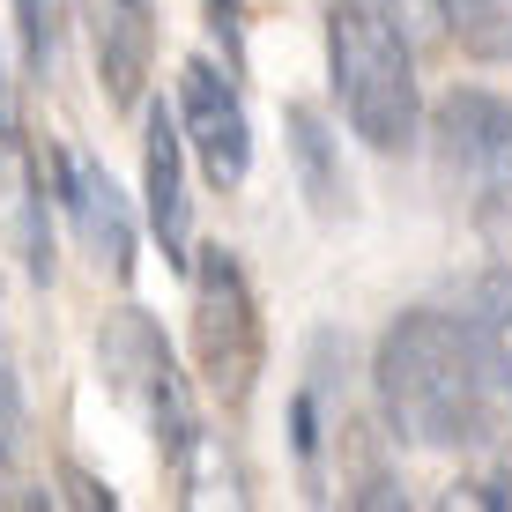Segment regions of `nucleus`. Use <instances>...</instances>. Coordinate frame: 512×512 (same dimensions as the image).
Instances as JSON below:
<instances>
[{"instance_id":"obj_11","label":"nucleus","mask_w":512,"mask_h":512,"mask_svg":"<svg viewBox=\"0 0 512 512\" xmlns=\"http://www.w3.org/2000/svg\"><path fill=\"white\" fill-rule=\"evenodd\" d=\"M446 30L483 60H512V0H438Z\"/></svg>"},{"instance_id":"obj_10","label":"nucleus","mask_w":512,"mask_h":512,"mask_svg":"<svg viewBox=\"0 0 512 512\" xmlns=\"http://www.w3.org/2000/svg\"><path fill=\"white\" fill-rule=\"evenodd\" d=\"M141 60H149V30H141V8L119 0V15L97 30V67H104V90L127 104L141 90Z\"/></svg>"},{"instance_id":"obj_7","label":"nucleus","mask_w":512,"mask_h":512,"mask_svg":"<svg viewBox=\"0 0 512 512\" xmlns=\"http://www.w3.org/2000/svg\"><path fill=\"white\" fill-rule=\"evenodd\" d=\"M60 201H67V216L82 223V238H90L97 268L134 275V216H127V193L104 179L90 156H75V149L60 156Z\"/></svg>"},{"instance_id":"obj_5","label":"nucleus","mask_w":512,"mask_h":512,"mask_svg":"<svg viewBox=\"0 0 512 512\" xmlns=\"http://www.w3.org/2000/svg\"><path fill=\"white\" fill-rule=\"evenodd\" d=\"M179 119H186V149L201 164L208 186H238L253 171V127H245V104L238 90L216 75L208 60L179 67Z\"/></svg>"},{"instance_id":"obj_13","label":"nucleus","mask_w":512,"mask_h":512,"mask_svg":"<svg viewBox=\"0 0 512 512\" xmlns=\"http://www.w3.org/2000/svg\"><path fill=\"white\" fill-rule=\"evenodd\" d=\"M23 386H15V364H8V342H0V453H23Z\"/></svg>"},{"instance_id":"obj_4","label":"nucleus","mask_w":512,"mask_h":512,"mask_svg":"<svg viewBox=\"0 0 512 512\" xmlns=\"http://www.w3.org/2000/svg\"><path fill=\"white\" fill-rule=\"evenodd\" d=\"M193 357L231 409L260 379V305L245 290V268L223 245H201V260H193Z\"/></svg>"},{"instance_id":"obj_8","label":"nucleus","mask_w":512,"mask_h":512,"mask_svg":"<svg viewBox=\"0 0 512 512\" xmlns=\"http://www.w3.org/2000/svg\"><path fill=\"white\" fill-rule=\"evenodd\" d=\"M282 119H290V156H297V179H305L312 208H320V216H334V208L349 201V179H342V164H334V141H327V127H320V112L290 104Z\"/></svg>"},{"instance_id":"obj_6","label":"nucleus","mask_w":512,"mask_h":512,"mask_svg":"<svg viewBox=\"0 0 512 512\" xmlns=\"http://www.w3.org/2000/svg\"><path fill=\"white\" fill-rule=\"evenodd\" d=\"M141 179H149V231L164 238V260L171 268H193L186 260V119L171 104H149Z\"/></svg>"},{"instance_id":"obj_16","label":"nucleus","mask_w":512,"mask_h":512,"mask_svg":"<svg viewBox=\"0 0 512 512\" xmlns=\"http://www.w3.org/2000/svg\"><path fill=\"white\" fill-rule=\"evenodd\" d=\"M357 8H379V15H401V0H357Z\"/></svg>"},{"instance_id":"obj_3","label":"nucleus","mask_w":512,"mask_h":512,"mask_svg":"<svg viewBox=\"0 0 512 512\" xmlns=\"http://www.w3.org/2000/svg\"><path fill=\"white\" fill-rule=\"evenodd\" d=\"M97 357H104L112 394L149 423V438L171 453V461H186V446H193V401H186V379H179V364H171L156 320H149V312H134V305H119L112 320H104V334H97Z\"/></svg>"},{"instance_id":"obj_14","label":"nucleus","mask_w":512,"mask_h":512,"mask_svg":"<svg viewBox=\"0 0 512 512\" xmlns=\"http://www.w3.org/2000/svg\"><path fill=\"white\" fill-rule=\"evenodd\" d=\"M60 483H67V498H75V505H90V512L104 505V512H112V490H97V483H90V475H82V468H67Z\"/></svg>"},{"instance_id":"obj_12","label":"nucleus","mask_w":512,"mask_h":512,"mask_svg":"<svg viewBox=\"0 0 512 512\" xmlns=\"http://www.w3.org/2000/svg\"><path fill=\"white\" fill-rule=\"evenodd\" d=\"M15 30H23L30 75H45V67H52V45H60V0H15Z\"/></svg>"},{"instance_id":"obj_15","label":"nucleus","mask_w":512,"mask_h":512,"mask_svg":"<svg viewBox=\"0 0 512 512\" xmlns=\"http://www.w3.org/2000/svg\"><path fill=\"white\" fill-rule=\"evenodd\" d=\"M0 141H8V75H0Z\"/></svg>"},{"instance_id":"obj_9","label":"nucleus","mask_w":512,"mask_h":512,"mask_svg":"<svg viewBox=\"0 0 512 512\" xmlns=\"http://www.w3.org/2000/svg\"><path fill=\"white\" fill-rule=\"evenodd\" d=\"M475 342H483L490 357V379H498V394L512 401V268H490L475 282Z\"/></svg>"},{"instance_id":"obj_2","label":"nucleus","mask_w":512,"mask_h":512,"mask_svg":"<svg viewBox=\"0 0 512 512\" xmlns=\"http://www.w3.org/2000/svg\"><path fill=\"white\" fill-rule=\"evenodd\" d=\"M327 60H334V97H342L349 127L372 149H409L423 134V90H416V60L394 15L334 0L327 15Z\"/></svg>"},{"instance_id":"obj_17","label":"nucleus","mask_w":512,"mask_h":512,"mask_svg":"<svg viewBox=\"0 0 512 512\" xmlns=\"http://www.w3.org/2000/svg\"><path fill=\"white\" fill-rule=\"evenodd\" d=\"M134 8H141V0H134Z\"/></svg>"},{"instance_id":"obj_1","label":"nucleus","mask_w":512,"mask_h":512,"mask_svg":"<svg viewBox=\"0 0 512 512\" xmlns=\"http://www.w3.org/2000/svg\"><path fill=\"white\" fill-rule=\"evenodd\" d=\"M372 379L401 446H423V453L483 446L490 423H498L490 357L475 342V320H453V312H431V305L401 312L379 342Z\"/></svg>"}]
</instances>
